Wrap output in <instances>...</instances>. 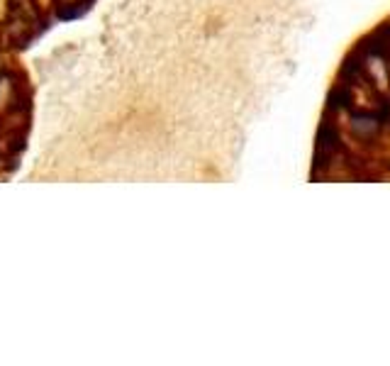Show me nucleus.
Returning a JSON list of instances; mask_svg holds the SVG:
<instances>
[]
</instances>
